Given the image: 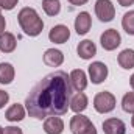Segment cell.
Masks as SVG:
<instances>
[{"label": "cell", "instance_id": "9c48e42d", "mask_svg": "<svg viewBox=\"0 0 134 134\" xmlns=\"http://www.w3.org/2000/svg\"><path fill=\"white\" fill-rule=\"evenodd\" d=\"M69 37H70V30L67 25H63V24L55 25L48 33L50 42H55V44H64L69 41Z\"/></svg>", "mask_w": 134, "mask_h": 134}, {"label": "cell", "instance_id": "d4e9b609", "mask_svg": "<svg viewBox=\"0 0 134 134\" xmlns=\"http://www.w3.org/2000/svg\"><path fill=\"white\" fill-rule=\"evenodd\" d=\"M8 100H9V94L0 89V109H2V108H5V104L8 103Z\"/></svg>", "mask_w": 134, "mask_h": 134}, {"label": "cell", "instance_id": "30bf717a", "mask_svg": "<svg viewBox=\"0 0 134 134\" xmlns=\"http://www.w3.org/2000/svg\"><path fill=\"white\" fill-rule=\"evenodd\" d=\"M103 131L104 134H126V125L123 120L111 117L103 122Z\"/></svg>", "mask_w": 134, "mask_h": 134}, {"label": "cell", "instance_id": "4dcf8cb0", "mask_svg": "<svg viewBox=\"0 0 134 134\" xmlns=\"http://www.w3.org/2000/svg\"><path fill=\"white\" fill-rule=\"evenodd\" d=\"M0 134H3V128L2 126H0Z\"/></svg>", "mask_w": 134, "mask_h": 134}, {"label": "cell", "instance_id": "484cf974", "mask_svg": "<svg viewBox=\"0 0 134 134\" xmlns=\"http://www.w3.org/2000/svg\"><path fill=\"white\" fill-rule=\"evenodd\" d=\"M70 5H73V6H81V5H86L89 0H67Z\"/></svg>", "mask_w": 134, "mask_h": 134}, {"label": "cell", "instance_id": "f546056e", "mask_svg": "<svg viewBox=\"0 0 134 134\" xmlns=\"http://www.w3.org/2000/svg\"><path fill=\"white\" fill-rule=\"evenodd\" d=\"M131 125H133V128H134V114H133V117H131Z\"/></svg>", "mask_w": 134, "mask_h": 134}, {"label": "cell", "instance_id": "7a4b0ae2", "mask_svg": "<svg viewBox=\"0 0 134 134\" xmlns=\"http://www.w3.org/2000/svg\"><path fill=\"white\" fill-rule=\"evenodd\" d=\"M17 20H19V25L22 28V31L30 36V37H36L42 33V28H44V20L39 17L37 11L34 8L30 6H25L19 11L17 14Z\"/></svg>", "mask_w": 134, "mask_h": 134}, {"label": "cell", "instance_id": "cb8c5ba5", "mask_svg": "<svg viewBox=\"0 0 134 134\" xmlns=\"http://www.w3.org/2000/svg\"><path fill=\"white\" fill-rule=\"evenodd\" d=\"M3 134H24V131L19 126H5L3 128Z\"/></svg>", "mask_w": 134, "mask_h": 134}, {"label": "cell", "instance_id": "5bb4252c", "mask_svg": "<svg viewBox=\"0 0 134 134\" xmlns=\"http://www.w3.org/2000/svg\"><path fill=\"white\" fill-rule=\"evenodd\" d=\"M45 134H63L64 131V120L61 117H47L44 122Z\"/></svg>", "mask_w": 134, "mask_h": 134}, {"label": "cell", "instance_id": "ac0fdd59", "mask_svg": "<svg viewBox=\"0 0 134 134\" xmlns=\"http://www.w3.org/2000/svg\"><path fill=\"white\" fill-rule=\"evenodd\" d=\"M117 63L122 69H134V50L133 48H125L120 52V55L117 56Z\"/></svg>", "mask_w": 134, "mask_h": 134}, {"label": "cell", "instance_id": "4fadbf2b", "mask_svg": "<svg viewBox=\"0 0 134 134\" xmlns=\"http://www.w3.org/2000/svg\"><path fill=\"white\" fill-rule=\"evenodd\" d=\"M76 53L81 59H92L97 55V47L91 39H84L78 44L76 47Z\"/></svg>", "mask_w": 134, "mask_h": 134}, {"label": "cell", "instance_id": "3957f363", "mask_svg": "<svg viewBox=\"0 0 134 134\" xmlns=\"http://www.w3.org/2000/svg\"><path fill=\"white\" fill-rule=\"evenodd\" d=\"M70 131L72 134H97V128L89 117L83 114H75L70 119Z\"/></svg>", "mask_w": 134, "mask_h": 134}, {"label": "cell", "instance_id": "ba28073f", "mask_svg": "<svg viewBox=\"0 0 134 134\" xmlns=\"http://www.w3.org/2000/svg\"><path fill=\"white\" fill-rule=\"evenodd\" d=\"M92 27V17L87 11H81L76 17H75V31L80 36H84L86 33H89Z\"/></svg>", "mask_w": 134, "mask_h": 134}, {"label": "cell", "instance_id": "e0dca14e", "mask_svg": "<svg viewBox=\"0 0 134 134\" xmlns=\"http://www.w3.org/2000/svg\"><path fill=\"white\" fill-rule=\"evenodd\" d=\"M5 119L9 120V122H20V120H24L25 119V108L22 104H19V103L11 104L6 109V112H5Z\"/></svg>", "mask_w": 134, "mask_h": 134}, {"label": "cell", "instance_id": "ffe728a7", "mask_svg": "<svg viewBox=\"0 0 134 134\" xmlns=\"http://www.w3.org/2000/svg\"><path fill=\"white\" fill-rule=\"evenodd\" d=\"M42 9L47 16H58L61 11L59 0H42Z\"/></svg>", "mask_w": 134, "mask_h": 134}, {"label": "cell", "instance_id": "7c38bea8", "mask_svg": "<svg viewBox=\"0 0 134 134\" xmlns=\"http://www.w3.org/2000/svg\"><path fill=\"white\" fill-rule=\"evenodd\" d=\"M42 58H44V64L48 67H59L64 63V55L58 48H47Z\"/></svg>", "mask_w": 134, "mask_h": 134}, {"label": "cell", "instance_id": "6da1fadb", "mask_svg": "<svg viewBox=\"0 0 134 134\" xmlns=\"http://www.w3.org/2000/svg\"><path fill=\"white\" fill-rule=\"evenodd\" d=\"M72 92L70 76L64 70H55L45 75L30 91L25 98V109L30 117L37 120L64 115L70 109Z\"/></svg>", "mask_w": 134, "mask_h": 134}, {"label": "cell", "instance_id": "8fae6325", "mask_svg": "<svg viewBox=\"0 0 134 134\" xmlns=\"http://www.w3.org/2000/svg\"><path fill=\"white\" fill-rule=\"evenodd\" d=\"M69 76H70V84L76 92H83L87 87V75L84 70L75 69V70H72V73Z\"/></svg>", "mask_w": 134, "mask_h": 134}, {"label": "cell", "instance_id": "277c9868", "mask_svg": "<svg viewBox=\"0 0 134 134\" xmlns=\"http://www.w3.org/2000/svg\"><path fill=\"white\" fill-rule=\"evenodd\" d=\"M115 103H117L115 97L111 92H108V91H101L94 97V108L100 114H108V112L114 111Z\"/></svg>", "mask_w": 134, "mask_h": 134}, {"label": "cell", "instance_id": "7402d4cb", "mask_svg": "<svg viewBox=\"0 0 134 134\" xmlns=\"http://www.w3.org/2000/svg\"><path fill=\"white\" fill-rule=\"evenodd\" d=\"M122 109L128 114H134V91L126 92L122 98Z\"/></svg>", "mask_w": 134, "mask_h": 134}, {"label": "cell", "instance_id": "83f0119b", "mask_svg": "<svg viewBox=\"0 0 134 134\" xmlns=\"http://www.w3.org/2000/svg\"><path fill=\"white\" fill-rule=\"evenodd\" d=\"M120 6H131L134 5V0H117Z\"/></svg>", "mask_w": 134, "mask_h": 134}, {"label": "cell", "instance_id": "603a6c76", "mask_svg": "<svg viewBox=\"0 0 134 134\" xmlns=\"http://www.w3.org/2000/svg\"><path fill=\"white\" fill-rule=\"evenodd\" d=\"M19 3V0H0V6L2 9H6V11H11L14 9V6Z\"/></svg>", "mask_w": 134, "mask_h": 134}, {"label": "cell", "instance_id": "9a60e30c", "mask_svg": "<svg viewBox=\"0 0 134 134\" xmlns=\"http://www.w3.org/2000/svg\"><path fill=\"white\" fill-rule=\"evenodd\" d=\"M87 104H89V100H87V95L84 92H76L70 98V109L75 114H81L87 108Z\"/></svg>", "mask_w": 134, "mask_h": 134}, {"label": "cell", "instance_id": "52a82bcc", "mask_svg": "<svg viewBox=\"0 0 134 134\" xmlns=\"http://www.w3.org/2000/svg\"><path fill=\"white\" fill-rule=\"evenodd\" d=\"M87 70H89V78H91V81L94 84H101L108 78V73H109L108 66L104 63H101V61L92 63L91 66L87 67Z\"/></svg>", "mask_w": 134, "mask_h": 134}, {"label": "cell", "instance_id": "8992f818", "mask_svg": "<svg viewBox=\"0 0 134 134\" xmlns=\"http://www.w3.org/2000/svg\"><path fill=\"white\" fill-rule=\"evenodd\" d=\"M95 14L101 22H111L115 17V6L111 0H97L95 2Z\"/></svg>", "mask_w": 134, "mask_h": 134}, {"label": "cell", "instance_id": "f1b7e54d", "mask_svg": "<svg viewBox=\"0 0 134 134\" xmlns=\"http://www.w3.org/2000/svg\"><path fill=\"white\" fill-rule=\"evenodd\" d=\"M130 84H131V87H133V91H134V73L131 75V78H130Z\"/></svg>", "mask_w": 134, "mask_h": 134}, {"label": "cell", "instance_id": "2e32d148", "mask_svg": "<svg viewBox=\"0 0 134 134\" xmlns=\"http://www.w3.org/2000/svg\"><path fill=\"white\" fill-rule=\"evenodd\" d=\"M16 47H17V41L13 33L3 31L0 34V52L2 53H13Z\"/></svg>", "mask_w": 134, "mask_h": 134}, {"label": "cell", "instance_id": "5b68a950", "mask_svg": "<svg viewBox=\"0 0 134 134\" xmlns=\"http://www.w3.org/2000/svg\"><path fill=\"white\" fill-rule=\"evenodd\" d=\"M100 44L106 52H112V50H115L122 44V36H120V33L115 28H109L104 33H101Z\"/></svg>", "mask_w": 134, "mask_h": 134}, {"label": "cell", "instance_id": "4316f807", "mask_svg": "<svg viewBox=\"0 0 134 134\" xmlns=\"http://www.w3.org/2000/svg\"><path fill=\"white\" fill-rule=\"evenodd\" d=\"M5 27H6V20H5V17L2 16V13H0V34L5 31Z\"/></svg>", "mask_w": 134, "mask_h": 134}, {"label": "cell", "instance_id": "d6986e66", "mask_svg": "<svg viewBox=\"0 0 134 134\" xmlns=\"http://www.w3.org/2000/svg\"><path fill=\"white\" fill-rule=\"evenodd\" d=\"M16 76V70L9 63H0V84H11Z\"/></svg>", "mask_w": 134, "mask_h": 134}, {"label": "cell", "instance_id": "1f68e13d", "mask_svg": "<svg viewBox=\"0 0 134 134\" xmlns=\"http://www.w3.org/2000/svg\"><path fill=\"white\" fill-rule=\"evenodd\" d=\"M0 13H2V6H0Z\"/></svg>", "mask_w": 134, "mask_h": 134}, {"label": "cell", "instance_id": "44dd1931", "mask_svg": "<svg viewBox=\"0 0 134 134\" xmlns=\"http://www.w3.org/2000/svg\"><path fill=\"white\" fill-rule=\"evenodd\" d=\"M122 27H123V30L130 34V36H134V9L123 14Z\"/></svg>", "mask_w": 134, "mask_h": 134}]
</instances>
